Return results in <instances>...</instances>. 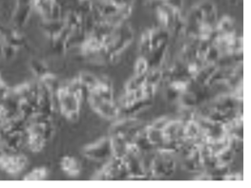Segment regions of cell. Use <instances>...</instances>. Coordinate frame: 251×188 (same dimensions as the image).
Listing matches in <instances>:
<instances>
[{
    "label": "cell",
    "mask_w": 251,
    "mask_h": 188,
    "mask_svg": "<svg viewBox=\"0 0 251 188\" xmlns=\"http://www.w3.org/2000/svg\"><path fill=\"white\" fill-rule=\"evenodd\" d=\"M87 99L91 107L101 117L108 120L117 118L120 114V109L115 101H109L98 96L95 93L89 92Z\"/></svg>",
    "instance_id": "6"
},
{
    "label": "cell",
    "mask_w": 251,
    "mask_h": 188,
    "mask_svg": "<svg viewBox=\"0 0 251 188\" xmlns=\"http://www.w3.org/2000/svg\"><path fill=\"white\" fill-rule=\"evenodd\" d=\"M57 0H33V5L36 11L46 20L49 19Z\"/></svg>",
    "instance_id": "20"
},
{
    "label": "cell",
    "mask_w": 251,
    "mask_h": 188,
    "mask_svg": "<svg viewBox=\"0 0 251 188\" xmlns=\"http://www.w3.org/2000/svg\"><path fill=\"white\" fill-rule=\"evenodd\" d=\"M31 67H32V70L34 71V73L36 74L37 76H39L40 78H42L43 76H45L46 74L49 73L46 66L41 61L33 60L32 64H31Z\"/></svg>",
    "instance_id": "33"
},
{
    "label": "cell",
    "mask_w": 251,
    "mask_h": 188,
    "mask_svg": "<svg viewBox=\"0 0 251 188\" xmlns=\"http://www.w3.org/2000/svg\"><path fill=\"white\" fill-rule=\"evenodd\" d=\"M89 92L95 93L98 96L109 101H114L113 85L108 78H99L97 85Z\"/></svg>",
    "instance_id": "11"
},
{
    "label": "cell",
    "mask_w": 251,
    "mask_h": 188,
    "mask_svg": "<svg viewBox=\"0 0 251 188\" xmlns=\"http://www.w3.org/2000/svg\"><path fill=\"white\" fill-rule=\"evenodd\" d=\"M151 50H152V47H151V41H150V34H149V30H146L141 37L139 51L141 53V56L147 57V55L150 53Z\"/></svg>",
    "instance_id": "29"
},
{
    "label": "cell",
    "mask_w": 251,
    "mask_h": 188,
    "mask_svg": "<svg viewBox=\"0 0 251 188\" xmlns=\"http://www.w3.org/2000/svg\"><path fill=\"white\" fill-rule=\"evenodd\" d=\"M6 91H7V87H6L5 83H4V81H3V79L0 75V96L4 95L6 93Z\"/></svg>",
    "instance_id": "35"
},
{
    "label": "cell",
    "mask_w": 251,
    "mask_h": 188,
    "mask_svg": "<svg viewBox=\"0 0 251 188\" xmlns=\"http://www.w3.org/2000/svg\"><path fill=\"white\" fill-rule=\"evenodd\" d=\"M217 34H236L235 22L231 17H224L217 24L215 27Z\"/></svg>",
    "instance_id": "22"
},
{
    "label": "cell",
    "mask_w": 251,
    "mask_h": 188,
    "mask_svg": "<svg viewBox=\"0 0 251 188\" xmlns=\"http://www.w3.org/2000/svg\"><path fill=\"white\" fill-rule=\"evenodd\" d=\"M169 117H162V118H159V119L154 121L150 125H152L153 127H156L158 129H163L165 127V125L168 124V122L170 121Z\"/></svg>",
    "instance_id": "34"
},
{
    "label": "cell",
    "mask_w": 251,
    "mask_h": 188,
    "mask_svg": "<svg viewBox=\"0 0 251 188\" xmlns=\"http://www.w3.org/2000/svg\"><path fill=\"white\" fill-rule=\"evenodd\" d=\"M111 145H112V152L114 157L124 158L127 153V146L129 141L126 137L121 135H110Z\"/></svg>",
    "instance_id": "18"
},
{
    "label": "cell",
    "mask_w": 251,
    "mask_h": 188,
    "mask_svg": "<svg viewBox=\"0 0 251 188\" xmlns=\"http://www.w3.org/2000/svg\"><path fill=\"white\" fill-rule=\"evenodd\" d=\"M178 11L173 9L171 6L167 5L166 3H161L157 7V17L162 25V28L169 31L171 33L175 16Z\"/></svg>",
    "instance_id": "9"
},
{
    "label": "cell",
    "mask_w": 251,
    "mask_h": 188,
    "mask_svg": "<svg viewBox=\"0 0 251 188\" xmlns=\"http://www.w3.org/2000/svg\"><path fill=\"white\" fill-rule=\"evenodd\" d=\"M156 1H159V3H165L168 0H156Z\"/></svg>",
    "instance_id": "37"
},
{
    "label": "cell",
    "mask_w": 251,
    "mask_h": 188,
    "mask_svg": "<svg viewBox=\"0 0 251 188\" xmlns=\"http://www.w3.org/2000/svg\"><path fill=\"white\" fill-rule=\"evenodd\" d=\"M61 169L67 175L72 177L79 176L81 172V165L77 159L73 156H65L60 161Z\"/></svg>",
    "instance_id": "15"
},
{
    "label": "cell",
    "mask_w": 251,
    "mask_h": 188,
    "mask_svg": "<svg viewBox=\"0 0 251 188\" xmlns=\"http://www.w3.org/2000/svg\"><path fill=\"white\" fill-rule=\"evenodd\" d=\"M235 154H236L235 151L230 146H227V147L224 148L223 150H221L218 153L215 154L217 167H229V165L233 161Z\"/></svg>",
    "instance_id": "21"
},
{
    "label": "cell",
    "mask_w": 251,
    "mask_h": 188,
    "mask_svg": "<svg viewBox=\"0 0 251 188\" xmlns=\"http://www.w3.org/2000/svg\"><path fill=\"white\" fill-rule=\"evenodd\" d=\"M76 6H77L76 11L83 17L90 15L94 9V4L92 0H77Z\"/></svg>",
    "instance_id": "32"
},
{
    "label": "cell",
    "mask_w": 251,
    "mask_h": 188,
    "mask_svg": "<svg viewBox=\"0 0 251 188\" xmlns=\"http://www.w3.org/2000/svg\"><path fill=\"white\" fill-rule=\"evenodd\" d=\"M28 134V146L29 148L34 151V152H39L43 149L45 144H46V140L45 138L37 134V133H31V132H27Z\"/></svg>",
    "instance_id": "24"
},
{
    "label": "cell",
    "mask_w": 251,
    "mask_h": 188,
    "mask_svg": "<svg viewBox=\"0 0 251 188\" xmlns=\"http://www.w3.org/2000/svg\"><path fill=\"white\" fill-rule=\"evenodd\" d=\"M48 176V170L45 167H38L33 171H31L29 174H27L23 179L25 181H43Z\"/></svg>",
    "instance_id": "30"
},
{
    "label": "cell",
    "mask_w": 251,
    "mask_h": 188,
    "mask_svg": "<svg viewBox=\"0 0 251 188\" xmlns=\"http://www.w3.org/2000/svg\"><path fill=\"white\" fill-rule=\"evenodd\" d=\"M167 49H168V43H164L161 46H159L158 48L153 49L152 51H150V53L147 55V57H145L148 61L149 68H161V65L165 58Z\"/></svg>",
    "instance_id": "12"
},
{
    "label": "cell",
    "mask_w": 251,
    "mask_h": 188,
    "mask_svg": "<svg viewBox=\"0 0 251 188\" xmlns=\"http://www.w3.org/2000/svg\"><path fill=\"white\" fill-rule=\"evenodd\" d=\"M83 155L93 161H104L113 157L110 136L103 137L83 148Z\"/></svg>",
    "instance_id": "7"
},
{
    "label": "cell",
    "mask_w": 251,
    "mask_h": 188,
    "mask_svg": "<svg viewBox=\"0 0 251 188\" xmlns=\"http://www.w3.org/2000/svg\"><path fill=\"white\" fill-rule=\"evenodd\" d=\"M28 160L24 155L17 152H5L0 155V167L10 175H18L24 170Z\"/></svg>",
    "instance_id": "8"
},
{
    "label": "cell",
    "mask_w": 251,
    "mask_h": 188,
    "mask_svg": "<svg viewBox=\"0 0 251 188\" xmlns=\"http://www.w3.org/2000/svg\"><path fill=\"white\" fill-rule=\"evenodd\" d=\"M31 14V4L19 5L15 14V20L18 26H22L26 23Z\"/></svg>",
    "instance_id": "26"
},
{
    "label": "cell",
    "mask_w": 251,
    "mask_h": 188,
    "mask_svg": "<svg viewBox=\"0 0 251 188\" xmlns=\"http://www.w3.org/2000/svg\"><path fill=\"white\" fill-rule=\"evenodd\" d=\"M183 126L184 120H170L162 129L165 141L183 139Z\"/></svg>",
    "instance_id": "10"
},
{
    "label": "cell",
    "mask_w": 251,
    "mask_h": 188,
    "mask_svg": "<svg viewBox=\"0 0 251 188\" xmlns=\"http://www.w3.org/2000/svg\"><path fill=\"white\" fill-rule=\"evenodd\" d=\"M127 178V171L124 158L111 157L106 165L99 171L94 180L98 181H113Z\"/></svg>",
    "instance_id": "4"
},
{
    "label": "cell",
    "mask_w": 251,
    "mask_h": 188,
    "mask_svg": "<svg viewBox=\"0 0 251 188\" xmlns=\"http://www.w3.org/2000/svg\"><path fill=\"white\" fill-rule=\"evenodd\" d=\"M152 104H153V100L145 99V98H138V99H135L133 102L130 103L128 105H126V107L122 108L120 110V113H124L128 116H132V115H135V114L141 112L146 107L150 106Z\"/></svg>",
    "instance_id": "16"
},
{
    "label": "cell",
    "mask_w": 251,
    "mask_h": 188,
    "mask_svg": "<svg viewBox=\"0 0 251 188\" xmlns=\"http://www.w3.org/2000/svg\"><path fill=\"white\" fill-rule=\"evenodd\" d=\"M134 33L132 28L124 23L116 27L110 34L102 38L103 49L111 61H114L132 43Z\"/></svg>",
    "instance_id": "1"
},
{
    "label": "cell",
    "mask_w": 251,
    "mask_h": 188,
    "mask_svg": "<svg viewBox=\"0 0 251 188\" xmlns=\"http://www.w3.org/2000/svg\"><path fill=\"white\" fill-rule=\"evenodd\" d=\"M174 154L158 151L154 154L148 168L149 178H168L176 171V161Z\"/></svg>",
    "instance_id": "3"
},
{
    "label": "cell",
    "mask_w": 251,
    "mask_h": 188,
    "mask_svg": "<svg viewBox=\"0 0 251 188\" xmlns=\"http://www.w3.org/2000/svg\"><path fill=\"white\" fill-rule=\"evenodd\" d=\"M56 96L61 113L68 120L76 121L83 98L74 92L68 84L60 85L56 91Z\"/></svg>",
    "instance_id": "2"
},
{
    "label": "cell",
    "mask_w": 251,
    "mask_h": 188,
    "mask_svg": "<svg viewBox=\"0 0 251 188\" xmlns=\"http://www.w3.org/2000/svg\"><path fill=\"white\" fill-rule=\"evenodd\" d=\"M149 69L150 68H149L147 59L145 57L140 56L136 61V64L134 67V75H144L147 73Z\"/></svg>",
    "instance_id": "31"
},
{
    "label": "cell",
    "mask_w": 251,
    "mask_h": 188,
    "mask_svg": "<svg viewBox=\"0 0 251 188\" xmlns=\"http://www.w3.org/2000/svg\"><path fill=\"white\" fill-rule=\"evenodd\" d=\"M180 160H181V167L185 170L189 171V172L203 171V167H202L201 162V156H200L199 148L195 151H193L190 155H188L187 157H184Z\"/></svg>",
    "instance_id": "13"
},
{
    "label": "cell",
    "mask_w": 251,
    "mask_h": 188,
    "mask_svg": "<svg viewBox=\"0 0 251 188\" xmlns=\"http://www.w3.org/2000/svg\"><path fill=\"white\" fill-rule=\"evenodd\" d=\"M145 77L144 75H134L126 85V92H133L140 89L145 84Z\"/></svg>",
    "instance_id": "27"
},
{
    "label": "cell",
    "mask_w": 251,
    "mask_h": 188,
    "mask_svg": "<svg viewBox=\"0 0 251 188\" xmlns=\"http://www.w3.org/2000/svg\"><path fill=\"white\" fill-rule=\"evenodd\" d=\"M149 34H150V41H151L152 50L158 48L159 46H161L164 43H168L170 32L165 30L162 27H158V28L149 30Z\"/></svg>",
    "instance_id": "17"
},
{
    "label": "cell",
    "mask_w": 251,
    "mask_h": 188,
    "mask_svg": "<svg viewBox=\"0 0 251 188\" xmlns=\"http://www.w3.org/2000/svg\"><path fill=\"white\" fill-rule=\"evenodd\" d=\"M77 78L82 85L87 89L88 93H89L90 90H92L95 87V85H97L98 80H99V78H97L95 75L88 73V72L80 73Z\"/></svg>",
    "instance_id": "28"
},
{
    "label": "cell",
    "mask_w": 251,
    "mask_h": 188,
    "mask_svg": "<svg viewBox=\"0 0 251 188\" xmlns=\"http://www.w3.org/2000/svg\"><path fill=\"white\" fill-rule=\"evenodd\" d=\"M163 80V70L161 68H150L145 77V84L159 86Z\"/></svg>",
    "instance_id": "25"
},
{
    "label": "cell",
    "mask_w": 251,
    "mask_h": 188,
    "mask_svg": "<svg viewBox=\"0 0 251 188\" xmlns=\"http://www.w3.org/2000/svg\"><path fill=\"white\" fill-rule=\"evenodd\" d=\"M145 133L147 135V138L149 139V141L155 146L156 149L165 141L162 129H158L156 127H153L150 125L145 126Z\"/></svg>",
    "instance_id": "23"
},
{
    "label": "cell",
    "mask_w": 251,
    "mask_h": 188,
    "mask_svg": "<svg viewBox=\"0 0 251 188\" xmlns=\"http://www.w3.org/2000/svg\"><path fill=\"white\" fill-rule=\"evenodd\" d=\"M241 0H228V2L231 4V5H238V3L240 2Z\"/></svg>",
    "instance_id": "36"
},
{
    "label": "cell",
    "mask_w": 251,
    "mask_h": 188,
    "mask_svg": "<svg viewBox=\"0 0 251 188\" xmlns=\"http://www.w3.org/2000/svg\"><path fill=\"white\" fill-rule=\"evenodd\" d=\"M178 100H179L181 108L194 109L199 104L197 94L192 89H188V90L182 92L179 95Z\"/></svg>",
    "instance_id": "19"
},
{
    "label": "cell",
    "mask_w": 251,
    "mask_h": 188,
    "mask_svg": "<svg viewBox=\"0 0 251 188\" xmlns=\"http://www.w3.org/2000/svg\"><path fill=\"white\" fill-rule=\"evenodd\" d=\"M144 127V125L140 120L129 116L114 123L110 128V135L126 137L129 142H131Z\"/></svg>",
    "instance_id": "5"
},
{
    "label": "cell",
    "mask_w": 251,
    "mask_h": 188,
    "mask_svg": "<svg viewBox=\"0 0 251 188\" xmlns=\"http://www.w3.org/2000/svg\"><path fill=\"white\" fill-rule=\"evenodd\" d=\"M217 68H218V66L216 64L203 65L201 68H200V70L198 71L197 73L192 77L193 83H195L199 86L205 87L207 82L209 81L210 77L212 76V74L214 73Z\"/></svg>",
    "instance_id": "14"
}]
</instances>
